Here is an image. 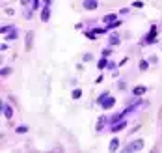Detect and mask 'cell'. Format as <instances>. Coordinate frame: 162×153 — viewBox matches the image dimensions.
<instances>
[{"label":"cell","mask_w":162,"mask_h":153,"mask_svg":"<svg viewBox=\"0 0 162 153\" xmlns=\"http://www.w3.org/2000/svg\"><path fill=\"white\" fill-rule=\"evenodd\" d=\"M6 75H11V67H2L0 69V76H6Z\"/></svg>","instance_id":"2e32d148"},{"label":"cell","mask_w":162,"mask_h":153,"mask_svg":"<svg viewBox=\"0 0 162 153\" xmlns=\"http://www.w3.org/2000/svg\"><path fill=\"white\" fill-rule=\"evenodd\" d=\"M103 123H104V118H101V121L97 123V131H103Z\"/></svg>","instance_id":"cb8c5ba5"},{"label":"cell","mask_w":162,"mask_h":153,"mask_svg":"<svg viewBox=\"0 0 162 153\" xmlns=\"http://www.w3.org/2000/svg\"><path fill=\"white\" fill-rule=\"evenodd\" d=\"M132 6H134V8H144V2H142V0H136Z\"/></svg>","instance_id":"7402d4cb"},{"label":"cell","mask_w":162,"mask_h":153,"mask_svg":"<svg viewBox=\"0 0 162 153\" xmlns=\"http://www.w3.org/2000/svg\"><path fill=\"white\" fill-rule=\"evenodd\" d=\"M71 97H73L75 101H76V99H80V97H82V90H78V88L73 90V95H71Z\"/></svg>","instance_id":"9a60e30c"},{"label":"cell","mask_w":162,"mask_h":153,"mask_svg":"<svg viewBox=\"0 0 162 153\" xmlns=\"http://www.w3.org/2000/svg\"><path fill=\"white\" fill-rule=\"evenodd\" d=\"M48 19H51V4H45L43 11H41V21H43V23H47Z\"/></svg>","instance_id":"8992f818"},{"label":"cell","mask_w":162,"mask_h":153,"mask_svg":"<svg viewBox=\"0 0 162 153\" xmlns=\"http://www.w3.org/2000/svg\"><path fill=\"white\" fill-rule=\"evenodd\" d=\"M110 45H119V36H110Z\"/></svg>","instance_id":"e0dca14e"},{"label":"cell","mask_w":162,"mask_h":153,"mask_svg":"<svg viewBox=\"0 0 162 153\" xmlns=\"http://www.w3.org/2000/svg\"><path fill=\"white\" fill-rule=\"evenodd\" d=\"M2 114L8 118V120H11V118H13V108H11V105H8V103H6V105H4V110H2Z\"/></svg>","instance_id":"ba28073f"},{"label":"cell","mask_w":162,"mask_h":153,"mask_svg":"<svg viewBox=\"0 0 162 153\" xmlns=\"http://www.w3.org/2000/svg\"><path fill=\"white\" fill-rule=\"evenodd\" d=\"M0 64H2V56H0Z\"/></svg>","instance_id":"f546056e"},{"label":"cell","mask_w":162,"mask_h":153,"mask_svg":"<svg viewBox=\"0 0 162 153\" xmlns=\"http://www.w3.org/2000/svg\"><path fill=\"white\" fill-rule=\"evenodd\" d=\"M117 148H119V140H117V138H114V140H112V142H110V146H108V149H110V151H116Z\"/></svg>","instance_id":"8fae6325"},{"label":"cell","mask_w":162,"mask_h":153,"mask_svg":"<svg viewBox=\"0 0 162 153\" xmlns=\"http://www.w3.org/2000/svg\"><path fill=\"white\" fill-rule=\"evenodd\" d=\"M37 8H39V0H34V6H32V10H34V11H37Z\"/></svg>","instance_id":"d4e9b609"},{"label":"cell","mask_w":162,"mask_h":153,"mask_svg":"<svg viewBox=\"0 0 162 153\" xmlns=\"http://www.w3.org/2000/svg\"><path fill=\"white\" fill-rule=\"evenodd\" d=\"M15 131H17L19 135H21V133H28V127H26V125H19V127H17Z\"/></svg>","instance_id":"d6986e66"},{"label":"cell","mask_w":162,"mask_h":153,"mask_svg":"<svg viewBox=\"0 0 162 153\" xmlns=\"http://www.w3.org/2000/svg\"><path fill=\"white\" fill-rule=\"evenodd\" d=\"M82 8L88 10V11L97 10V8H99V0H84V2H82Z\"/></svg>","instance_id":"7a4b0ae2"},{"label":"cell","mask_w":162,"mask_h":153,"mask_svg":"<svg viewBox=\"0 0 162 153\" xmlns=\"http://www.w3.org/2000/svg\"><path fill=\"white\" fill-rule=\"evenodd\" d=\"M21 2H23V4H28V2H30V0H21Z\"/></svg>","instance_id":"f1b7e54d"},{"label":"cell","mask_w":162,"mask_h":153,"mask_svg":"<svg viewBox=\"0 0 162 153\" xmlns=\"http://www.w3.org/2000/svg\"><path fill=\"white\" fill-rule=\"evenodd\" d=\"M140 149H144V140H134L125 148V151H140Z\"/></svg>","instance_id":"6da1fadb"},{"label":"cell","mask_w":162,"mask_h":153,"mask_svg":"<svg viewBox=\"0 0 162 153\" xmlns=\"http://www.w3.org/2000/svg\"><path fill=\"white\" fill-rule=\"evenodd\" d=\"M123 127H127V121H125V120L117 121V123H112V125H110V131H112V133H119Z\"/></svg>","instance_id":"5b68a950"},{"label":"cell","mask_w":162,"mask_h":153,"mask_svg":"<svg viewBox=\"0 0 162 153\" xmlns=\"http://www.w3.org/2000/svg\"><path fill=\"white\" fill-rule=\"evenodd\" d=\"M106 64H108V62H106V58L103 56V58L99 60V64H97V65H99V69H104V67H106Z\"/></svg>","instance_id":"ac0fdd59"},{"label":"cell","mask_w":162,"mask_h":153,"mask_svg":"<svg viewBox=\"0 0 162 153\" xmlns=\"http://www.w3.org/2000/svg\"><path fill=\"white\" fill-rule=\"evenodd\" d=\"M11 28H13V26H10V24H8V26H2V28H0V32H2V34H4V32H10Z\"/></svg>","instance_id":"603a6c76"},{"label":"cell","mask_w":162,"mask_h":153,"mask_svg":"<svg viewBox=\"0 0 162 153\" xmlns=\"http://www.w3.org/2000/svg\"><path fill=\"white\" fill-rule=\"evenodd\" d=\"M119 26H121V21H112V23H108L106 24V30H114V28H119Z\"/></svg>","instance_id":"9c48e42d"},{"label":"cell","mask_w":162,"mask_h":153,"mask_svg":"<svg viewBox=\"0 0 162 153\" xmlns=\"http://www.w3.org/2000/svg\"><path fill=\"white\" fill-rule=\"evenodd\" d=\"M17 36H19V34H17V30H15V28H11V30H10V36H8V38H6V39H10V41H13V39H17Z\"/></svg>","instance_id":"5bb4252c"},{"label":"cell","mask_w":162,"mask_h":153,"mask_svg":"<svg viewBox=\"0 0 162 153\" xmlns=\"http://www.w3.org/2000/svg\"><path fill=\"white\" fill-rule=\"evenodd\" d=\"M116 19H117L116 13H108V15H104V17H103V21H104L106 24H108V23H112V21H116Z\"/></svg>","instance_id":"30bf717a"},{"label":"cell","mask_w":162,"mask_h":153,"mask_svg":"<svg viewBox=\"0 0 162 153\" xmlns=\"http://www.w3.org/2000/svg\"><path fill=\"white\" fill-rule=\"evenodd\" d=\"M138 67L142 69V71H145V69L149 67V62H147V60H140V62H138Z\"/></svg>","instance_id":"4fadbf2b"},{"label":"cell","mask_w":162,"mask_h":153,"mask_svg":"<svg viewBox=\"0 0 162 153\" xmlns=\"http://www.w3.org/2000/svg\"><path fill=\"white\" fill-rule=\"evenodd\" d=\"M155 38H157V26H153L151 32H149V36H147V38L142 41V43H144V45H147V43H155Z\"/></svg>","instance_id":"277c9868"},{"label":"cell","mask_w":162,"mask_h":153,"mask_svg":"<svg viewBox=\"0 0 162 153\" xmlns=\"http://www.w3.org/2000/svg\"><path fill=\"white\" fill-rule=\"evenodd\" d=\"M116 105V99H114V97H110V95H106V97H104V99L101 101V107L104 108V110H108V108H112V107H114Z\"/></svg>","instance_id":"3957f363"},{"label":"cell","mask_w":162,"mask_h":153,"mask_svg":"<svg viewBox=\"0 0 162 153\" xmlns=\"http://www.w3.org/2000/svg\"><path fill=\"white\" fill-rule=\"evenodd\" d=\"M106 67L112 71V69H116V67H117V64H114V62H108V64H106Z\"/></svg>","instance_id":"44dd1931"},{"label":"cell","mask_w":162,"mask_h":153,"mask_svg":"<svg viewBox=\"0 0 162 153\" xmlns=\"http://www.w3.org/2000/svg\"><path fill=\"white\" fill-rule=\"evenodd\" d=\"M32 38H34V32H28L26 34V49L32 47Z\"/></svg>","instance_id":"7c38bea8"},{"label":"cell","mask_w":162,"mask_h":153,"mask_svg":"<svg viewBox=\"0 0 162 153\" xmlns=\"http://www.w3.org/2000/svg\"><path fill=\"white\" fill-rule=\"evenodd\" d=\"M106 95H108V92H103V93L99 95V99H97V103H99V105H101V101H103V99H104V97H106Z\"/></svg>","instance_id":"ffe728a7"},{"label":"cell","mask_w":162,"mask_h":153,"mask_svg":"<svg viewBox=\"0 0 162 153\" xmlns=\"http://www.w3.org/2000/svg\"><path fill=\"white\" fill-rule=\"evenodd\" d=\"M6 49H8V43H2V45H0V51H6Z\"/></svg>","instance_id":"4316f807"},{"label":"cell","mask_w":162,"mask_h":153,"mask_svg":"<svg viewBox=\"0 0 162 153\" xmlns=\"http://www.w3.org/2000/svg\"><path fill=\"white\" fill-rule=\"evenodd\" d=\"M110 52H112L110 49H104V51H103V56H104V58H108V56H110Z\"/></svg>","instance_id":"484cf974"},{"label":"cell","mask_w":162,"mask_h":153,"mask_svg":"<svg viewBox=\"0 0 162 153\" xmlns=\"http://www.w3.org/2000/svg\"><path fill=\"white\" fill-rule=\"evenodd\" d=\"M2 110H4V103L0 101V114H2Z\"/></svg>","instance_id":"83f0119b"},{"label":"cell","mask_w":162,"mask_h":153,"mask_svg":"<svg viewBox=\"0 0 162 153\" xmlns=\"http://www.w3.org/2000/svg\"><path fill=\"white\" fill-rule=\"evenodd\" d=\"M145 93V86H134L132 88V95L134 97H142Z\"/></svg>","instance_id":"52a82bcc"}]
</instances>
